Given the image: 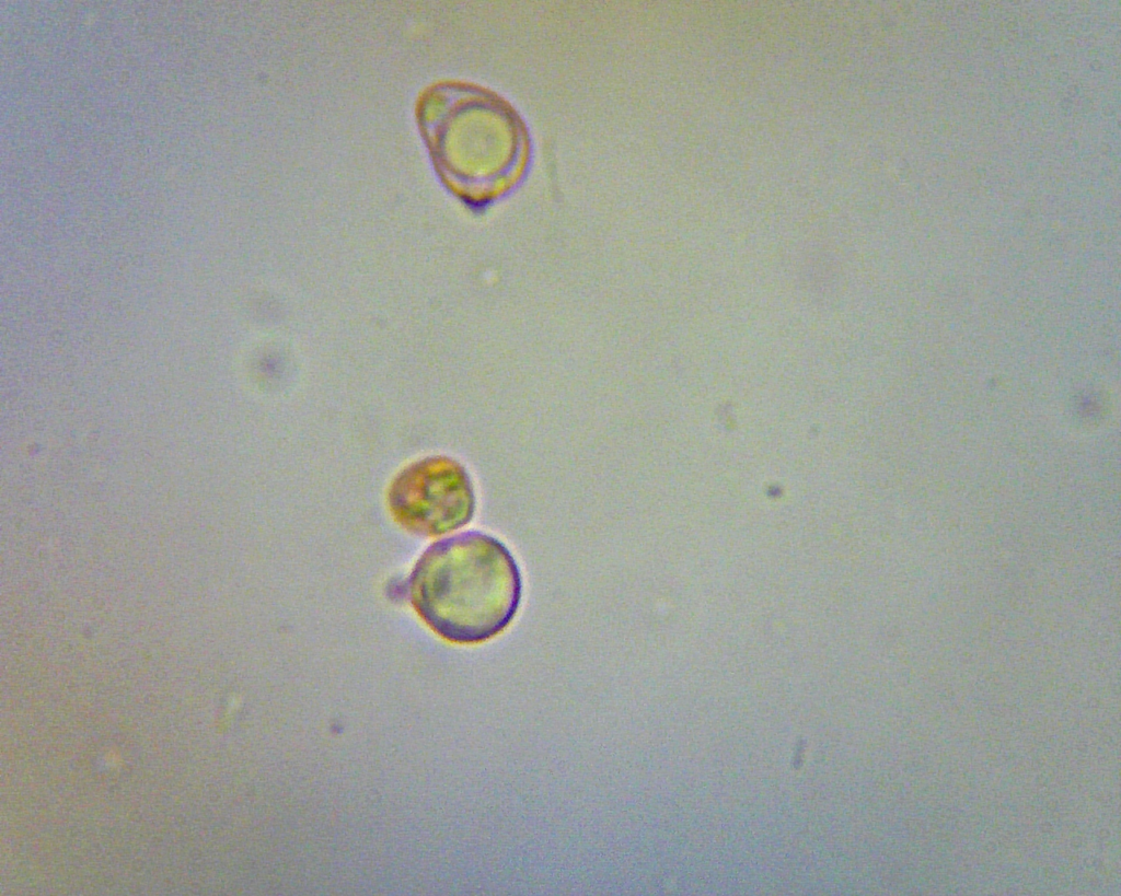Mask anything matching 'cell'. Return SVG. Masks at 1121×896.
Wrapping results in <instances>:
<instances>
[{
	"mask_svg": "<svg viewBox=\"0 0 1121 896\" xmlns=\"http://www.w3.org/2000/svg\"><path fill=\"white\" fill-rule=\"evenodd\" d=\"M407 587L415 612L438 636L477 644L511 624L523 585L508 547L493 535L469 531L431 544L416 561Z\"/></svg>",
	"mask_w": 1121,
	"mask_h": 896,
	"instance_id": "obj_1",
	"label": "cell"
},
{
	"mask_svg": "<svg viewBox=\"0 0 1121 896\" xmlns=\"http://www.w3.org/2000/svg\"><path fill=\"white\" fill-rule=\"evenodd\" d=\"M393 519L407 532L440 536L469 524L476 498L465 467L437 456L414 463L392 480L386 496Z\"/></svg>",
	"mask_w": 1121,
	"mask_h": 896,
	"instance_id": "obj_2",
	"label": "cell"
}]
</instances>
